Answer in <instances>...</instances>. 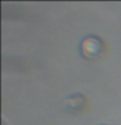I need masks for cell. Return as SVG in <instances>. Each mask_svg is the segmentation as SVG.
Returning a JSON list of instances; mask_svg holds the SVG:
<instances>
[{
    "mask_svg": "<svg viewBox=\"0 0 121 125\" xmlns=\"http://www.w3.org/2000/svg\"><path fill=\"white\" fill-rule=\"evenodd\" d=\"M80 48H81L82 56L89 59V60L98 59L104 52V44L101 42V39H99L98 37H94V35H89V37L82 39Z\"/></svg>",
    "mask_w": 121,
    "mask_h": 125,
    "instance_id": "6da1fadb",
    "label": "cell"
},
{
    "mask_svg": "<svg viewBox=\"0 0 121 125\" xmlns=\"http://www.w3.org/2000/svg\"><path fill=\"white\" fill-rule=\"evenodd\" d=\"M83 105H85V98L80 94H74L65 100V108L72 112L80 111V109L83 108Z\"/></svg>",
    "mask_w": 121,
    "mask_h": 125,
    "instance_id": "7a4b0ae2",
    "label": "cell"
}]
</instances>
